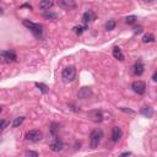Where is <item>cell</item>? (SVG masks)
I'll list each match as a JSON object with an SVG mask.
<instances>
[{
  "mask_svg": "<svg viewBox=\"0 0 157 157\" xmlns=\"http://www.w3.org/2000/svg\"><path fill=\"white\" fill-rule=\"evenodd\" d=\"M23 25L33 33V35H35V37L42 38V36H43V26L42 25L35 23L32 21H28V20H23Z\"/></svg>",
  "mask_w": 157,
  "mask_h": 157,
  "instance_id": "6da1fadb",
  "label": "cell"
},
{
  "mask_svg": "<svg viewBox=\"0 0 157 157\" xmlns=\"http://www.w3.org/2000/svg\"><path fill=\"white\" fill-rule=\"evenodd\" d=\"M61 77H63L64 82H71L76 77V71H75L74 66H66L61 72Z\"/></svg>",
  "mask_w": 157,
  "mask_h": 157,
  "instance_id": "7a4b0ae2",
  "label": "cell"
},
{
  "mask_svg": "<svg viewBox=\"0 0 157 157\" xmlns=\"http://www.w3.org/2000/svg\"><path fill=\"white\" fill-rule=\"evenodd\" d=\"M102 136H103V133L102 130H92L90 134V141H91V147L92 148H97L98 145L101 144Z\"/></svg>",
  "mask_w": 157,
  "mask_h": 157,
  "instance_id": "3957f363",
  "label": "cell"
},
{
  "mask_svg": "<svg viewBox=\"0 0 157 157\" xmlns=\"http://www.w3.org/2000/svg\"><path fill=\"white\" fill-rule=\"evenodd\" d=\"M0 60L3 63H12L16 60V54L12 50H1L0 52Z\"/></svg>",
  "mask_w": 157,
  "mask_h": 157,
  "instance_id": "277c9868",
  "label": "cell"
},
{
  "mask_svg": "<svg viewBox=\"0 0 157 157\" xmlns=\"http://www.w3.org/2000/svg\"><path fill=\"white\" fill-rule=\"evenodd\" d=\"M42 133L39 130H30L26 133V139L32 142H38L39 140H42Z\"/></svg>",
  "mask_w": 157,
  "mask_h": 157,
  "instance_id": "5b68a950",
  "label": "cell"
},
{
  "mask_svg": "<svg viewBox=\"0 0 157 157\" xmlns=\"http://www.w3.org/2000/svg\"><path fill=\"white\" fill-rule=\"evenodd\" d=\"M131 88L135 93L138 94H144L146 91V85L142 82V81H134L131 84Z\"/></svg>",
  "mask_w": 157,
  "mask_h": 157,
  "instance_id": "8992f818",
  "label": "cell"
},
{
  "mask_svg": "<svg viewBox=\"0 0 157 157\" xmlns=\"http://www.w3.org/2000/svg\"><path fill=\"white\" fill-rule=\"evenodd\" d=\"M63 146H64V145H63V141H61L60 139H58V138H55L53 142H50L49 148L52 150L53 152H59V151H61V150H63Z\"/></svg>",
  "mask_w": 157,
  "mask_h": 157,
  "instance_id": "52a82bcc",
  "label": "cell"
},
{
  "mask_svg": "<svg viewBox=\"0 0 157 157\" xmlns=\"http://www.w3.org/2000/svg\"><path fill=\"white\" fill-rule=\"evenodd\" d=\"M123 136V131L119 126H113L112 129V141L113 142H118Z\"/></svg>",
  "mask_w": 157,
  "mask_h": 157,
  "instance_id": "ba28073f",
  "label": "cell"
},
{
  "mask_svg": "<svg viewBox=\"0 0 157 157\" xmlns=\"http://www.w3.org/2000/svg\"><path fill=\"white\" fill-rule=\"evenodd\" d=\"M133 71H134V74L136 75V76H141V75L144 74V71H145L144 64H142L140 60L139 61H135V64L133 66Z\"/></svg>",
  "mask_w": 157,
  "mask_h": 157,
  "instance_id": "9c48e42d",
  "label": "cell"
},
{
  "mask_svg": "<svg viewBox=\"0 0 157 157\" xmlns=\"http://www.w3.org/2000/svg\"><path fill=\"white\" fill-rule=\"evenodd\" d=\"M59 6L64 10H70V9H74L76 6V4H75L74 0H60Z\"/></svg>",
  "mask_w": 157,
  "mask_h": 157,
  "instance_id": "30bf717a",
  "label": "cell"
},
{
  "mask_svg": "<svg viewBox=\"0 0 157 157\" xmlns=\"http://www.w3.org/2000/svg\"><path fill=\"white\" fill-rule=\"evenodd\" d=\"M92 94V91H91V88L90 87H82L81 90L79 91L77 93V97L80 99H85V98H88Z\"/></svg>",
  "mask_w": 157,
  "mask_h": 157,
  "instance_id": "8fae6325",
  "label": "cell"
},
{
  "mask_svg": "<svg viewBox=\"0 0 157 157\" xmlns=\"http://www.w3.org/2000/svg\"><path fill=\"white\" fill-rule=\"evenodd\" d=\"M88 115H90L91 120L96 121V123H101L102 120H103V114H102L101 111H92V112H90Z\"/></svg>",
  "mask_w": 157,
  "mask_h": 157,
  "instance_id": "7c38bea8",
  "label": "cell"
},
{
  "mask_svg": "<svg viewBox=\"0 0 157 157\" xmlns=\"http://www.w3.org/2000/svg\"><path fill=\"white\" fill-rule=\"evenodd\" d=\"M53 5H54L53 0H42L38 6H39V9H42V10H49Z\"/></svg>",
  "mask_w": 157,
  "mask_h": 157,
  "instance_id": "4fadbf2b",
  "label": "cell"
},
{
  "mask_svg": "<svg viewBox=\"0 0 157 157\" xmlns=\"http://www.w3.org/2000/svg\"><path fill=\"white\" fill-rule=\"evenodd\" d=\"M140 113H141L142 115H144V117H146V118H151L152 115H153V109H152L151 107L145 106V107H142V108H141Z\"/></svg>",
  "mask_w": 157,
  "mask_h": 157,
  "instance_id": "5bb4252c",
  "label": "cell"
},
{
  "mask_svg": "<svg viewBox=\"0 0 157 157\" xmlns=\"http://www.w3.org/2000/svg\"><path fill=\"white\" fill-rule=\"evenodd\" d=\"M113 57H114L115 59L120 60V61L124 60V54L121 53V50H120L119 47H114V48H113Z\"/></svg>",
  "mask_w": 157,
  "mask_h": 157,
  "instance_id": "9a60e30c",
  "label": "cell"
},
{
  "mask_svg": "<svg viewBox=\"0 0 157 157\" xmlns=\"http://www.w3.org/2000/svg\"><path fill=\"white\" fill-rule=\"evenodd\" d=\"M92 20H94V15H93V12L92 11H86L85 13H84V16H82V21H84V23H88L90 21H92Z\"/></svg>",
  "mask_w": 157,
  "mask_h": 157,
  "instance_id": "2e32d148",
  "label": "cell"
},
{
  "mask_svg": "<svg viewBox=\"0 0 157 157\" xmlns=\"http://www.w3.org/2000/svg\"><path fill=\"white\" fill-rule=\"evenodd\" d=\"M142 42L144 43H153L155 42V36L152 33H146V35L142 37Z\"/></svg>",
  "mask_w": 157,
  "mask_h": 157,
  "instance_id": "e0dca14e",
  "label": "cell"
},
{
  "mask_svg": "<svg viewBox=\"0 0 157 157\" xmlns=\"http://www.w3.org/2000/svg\"><path fill=\"white\" fill-rule=\"evenodd\" d=\"M58 131H59V125L57 124V123H52V125H50V135L53 136V138H57Z\"/></svg>",
  "mask_w": 157,
  "mask_h": 157,
  "instance_id": "ac0fdd59",
  "label": "cell"
},
{
  "mask_svg": "<svg viewBox=\"0 0 157 157\" xmlns=\"http://www.w3.org/2000/svg\"><path fill=\"white\" fill-rule=\"evenodd\" d=\"M35 85H36V87H37V88H39V91H40V92H42V93L47 94V93H48V92H49V88H48V87H47V86H45L44 84H40V82H36Z\"/></svg>",
  "mask_w": 157,
  "mask_h": 157,
  "instance_id": "d6986e66",
  "label": "cell"
},
{
  "mask_svg": "<svg viewBox=\"0 0 157 157\" xmlns=\"http://www.w3.org/2000/svg\"><path fill=\"white\" fill-rule=\"evenodd\" d=\"M136 20H138V17H136L135 15H130V16H126L125 20H124V22L126 25H133L136 22Z\"/></svg>",
  "mask_w": 157,
  "mask_h": 157,
  "instance_id": "ffe728a7",
  "label": "cell"
},
{
  "mask_svg": "<svg viewBox=\"0 0 157 157\" xmlns=\"http://www.w3.org/2000/svg\"><path fill=\"white\" fill-rule=\"evenodd\" d=\"M115 26H117V22L114 21V20H109V21L106 23V30L107 31H112L115 28Z\"/></svg>",
  "mask_w": 157,
  "mask_h": 157,
  "instance_id": "44dd1931",
  "label": "cell"
},
{
  "mask_svg": "<svg viewBox=\"0 0 157 157\" xmlns=\"http://www.w3.org/2000/svg\"><path fill=\"white\" fill-rule=\"evenodd\" d=\"M23 120H25V117H18V118H15V120H13V123H12V126L13 128H17V126H20L23 123Z\"/></svg>",
  "mask_w": 157,
  "mask_h": 157,
  "instance_id": "7402d4cb",
  "label": "cell"
},
{
  "mask_svg": "<svg viewBox=\"0 0 157 157\" xmlns=\"http://www.w3.org/2000/svg\"><path fill=\"white\" fill-rule=\"evenodd\" d=\"M8 125H9V121L8 120H0V133L1 131H4L5 130V128H8Z\"/></svg>",
  "mask_w": 157,
  "mask_h": 157,
  "instance_id": "603a6c76",
  "label": "cell"
},
{
  "mask_svg": "<svg viewBox=\"0 0 157 157\" xmlns=\"http://www.w3.org/2000/svg\"><path fill=\"white\" fill-rule=\"evenodd\" d=\"M74 30H75V32H76L77 35H81L85 30H87V26H77V27H75Z\"/></svg>",
  "mask_w": 157,
  "mask_h": 157,
  "instance_id": "cb8c5ba5",
  "label": "cell"
},
{
  "mask_svg": "<svg viewBox=\"0 0 157 157\" xmlns=\"http://www.w3.org/2000/svg\"><path fill=\"white\" fill-rule=\"evenodd\" d=\"M25 155L26 156H32V157H38V152H36V151H26Z\"/></svg>",
  "mask_w": 157,
  "mask_h": 157,
  "instance_id": "d4e9b609",
  "label": "cell"
},
{
  "mask_svg": "<svg viewBox=\"0 0 157 157\" xmlns=\"http://www.w3.org/2000/svg\"><path fill=\"white\" fill-rule=\"evenodd\" d=\"M44 17H47V18H55V17H57V15H55V13L45 12V13H44Z\"/></svg>",
  "mask_w": 157,
  "mask_h": 157,
  "instance_id": "484cf974",
  "label": "cell"
},
{
  "mask_svg": "<svg viewBox=\"0 0 157 157\" xmlns=\"http://www.w3.org/2000/svg\"><path fill=\"white\" fill-rule=\"evenodd\" d=\"M141 32H142V27L141 26H138V27H135V28H134L135 35H139V33H141Z\"/></svg>",
  "mask_w": 157,
  "mask_h": 157,
  "instance_id": "4316f807",
  "label": "cell"
},
{
  "mask_svg": "<svg viewBox=\"0 0 157 157\" xmlns=\"http://www.w3.org/2000/svg\"><path fill=\"white\" fill-rule=\"evenodd\" d=\"M123 112H125V113H130V114H134V111H130V109H125V108H120Z\"/></svg>",
  "mask_w": 157,
  "mask_h": 157,
  "instance_id": "83f0119b",
  "label": "cell"
},
{
  "mask_svg": "<svg viewBox=\"0 0 157 157\" xmlns=\"http://www.w3.org/2000/svg\"><path fill=\"white\" fill-rule=\"evenodd\" d=\"M21 8H28L30 10H32V6H31V5H28V4H25V5H22Z\"/></svg>",
  "mask_w": 157,
  "mask_h": 157,
  "instance_id": "f1b7e54d",
  "label": "cell"
},
{
  "mask_svg": "<svg viewBox=\"0 0 157 157\" xmlns=\"http://www.w3.org/2000/svg\"><path fill=\"white\" fill-rule=\"evenodd\" d=\"M152 80H153V81H157V72H156V71H155L153 75H152Z\"/></svg>",
  "mask_w": 157,
  "mask_h": 157,
  "instance_id": "f546056e",
  "label": "cell"
},
{
  "mask_svg": "<svg viewBox=\"0 0 157 157\" xmlns=\"http://www.w3.org/2000/svg\"><path fill=\"white\" fill-rule=\"evenodd\" d=\"M129 155H131V152H123L121 156H129Z\"/></svg>",
  "mask_w": 157,
  "mask_h": 157,
  "instance_id": "4dcf8cb0",
  "label": "cell"
},
{
  "mask_svg": "<svg viewBox=\"0 0 157 157\" xmlns=\"http://www.w3.org/2000/svg\"><path fill=\"white\" fill-rule=\"evenodd\" d=\"M145 1H147V3H151V1H152V0H145Z\"/></svg>",
  "mask_w": 157,
  "mask_h": 157,
  "instance_id": "1f68e13d",
  "label": "cell"
},
{
  "mask_svg": "<svg viewBox=\"0 0 157 157\" xmlns=\"http://www.w3.org/2000/svg\"><path fill=\"white\" fill-rule=\"evenodd\" d=\"M1 111H3V109H1V107H0V113H1Z\"/></svg>",
  "mask_w": 157,
  "mask_h": 157,
  "instance_id": "d6a6232c",
  "label": "cell"
}]
</instances>
